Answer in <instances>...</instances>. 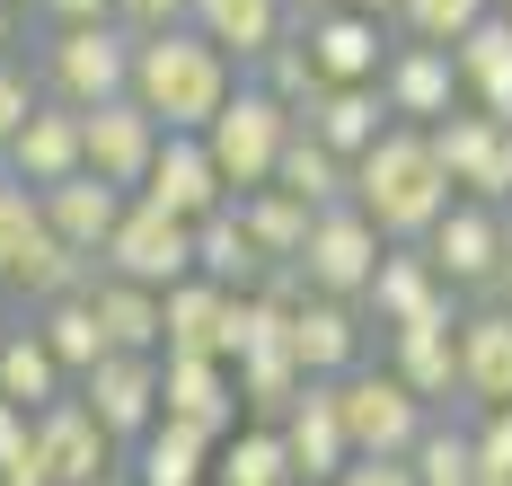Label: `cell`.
I'll list each match as a JSON object with an SVG mask.
<instances>
[{
  "label": "cell",
  "instance_id": "4fadbf2b",
  "mask_svg": "<svg viewBox=\"0 0 512 486\" xmlns=\"http://www.w3.org/2000/svg\"><path fill=\"white\" fill-rule=\"evenodd\" d=\"M301 27L309 62H318V80H380V62L398 45V27L389 18H371V9H345V0H327V9H309L292 18Z\"/></svg>",
  "mask_w": 512,
  "mask_h": 486
},
{
  "label": "cell",
  "instance_id": "9a60e30c",
  "mask_svg": "<svg viewBox=\"0 0 512 486\" xmlns=\"http://www.w3.org/2000/svg\"><path fill=\"white\" fill-rule=\"evenodd\" d=\"M380 98H389V115L398 124H442V115H460V62H451V45H415V36H398L389 45V62H380Z\"/></svg>",
  "mask_w": 512,
  "mask_h": 486
},
{
  "label": "cell",
  "instance_id": "9c48e42d",
  "mask_svg": "<svg viewBox=\"0 0 512 486\" xmlns=\"http://www.w3.org/2000/svg\"><path fill=\"white\" fill-rule=\"evenodd\" d=\"M106 274H124V283H151V292H168V283H186L195 274V221L159 213V204H124V221H115V239H106Z\"/></svg>",
  "mask_w": 512,
  "mask_h": 486
},
{
  "label": "cell",
  "instance_id": "f1b7e54d",
  "mask_svg": "<svg viewBox=\"0 0 512 486\" xmlns=\"http://www.w3.org/2000/svg\"><path fill=\"white\" fill-rule=\"evenodd\" d=\"M212 451H221V442H204V433H186V425L159 416V425L124 451V469H133V486H212Z\"/></svg>",
  "mask_w": 512,
  "mask_h": 486
},
{
  "label": "cell",
  "instance_id": "f6af8a7d",
  "mask_svg": "<svg viewBox=\"0 0 512 486\" xmlns=\"http://www.w3.org/2000/svg\"><path fill=\"white\" fill-rule=\"evenodd\" d=\"M36 18L45 27H98V18H115V0H36Z\"/></svg>",
  "mask_w": 512,
  "mask_h": 486
},
{
  "label": "cell",
  "instance_id": "d4e9b609",
  "mask_svg": "<svg viewBox=\"0 0 512 486\" xmlns=\"http://www.w3.org/2000/svg\"><path fill=\"white\" fill-rule=\"evenodd\" d=\"M283 442H292V469L301 486H327L345 460H354V433H345V407H336V380H309L283 416Z\"/></svg>",
  "mask_w": 512,
  "mask_h": 486
},
{
  "label": "cell",
  "instance_id": "5bb4252c",
  "mask_svg": "<svg viewBox=\"0 0 512 486\" xmlns=\"http://www.w3.org/2000/svg\"><path fill=\"white\" fill-rule=\"evenodd\" d=\"M380 363L407 380L424 407H442V416H451V407H468V389H460V310H451V319L389 327V336H380Z\"/></svg>",
  "mask_w": 512,
  "mask_h": 486
},
{
  "label": "cell",
  "instance_id": "ab89813d",
  "mask_svg": "<svg viewBox=\"0 0 512 486\" xmlns=\"http://www.w3.org/2000/svg\"><path fill=\"white\" fill-rule=\"evenodd\" d=\"M36 98H45V80H36V62L0 54V151H9V133L36 115Z\"/></svg>",
  "mask_w": 512,
  "mask_h": 486
},
{
  "label": "cell",
  "instance_id": "cb8c5ba5",
  "mask_svg": "<svg viewBox=\"0 0 512 486\" xmlns=\"http://www.w3.org/2000/svg\"><path fill=\"white\" fill-rule=\"evenodd\" d=\"M460 389L468 407H512V301L460 310Z\"/></svg>",
  "mask_w": 512,
  "mask_h": 486
},
{
  "label": "cell",
  "instance_id": "db71d44e",
  "mask_svg": "<svg viewBox=\"0 0 512 486\" xmlns=\"http://www.w3.org/2000/svg\"><path fill=\"white\" fill-rule=\"evenodd\" d=\"M18 9H27V18H36V0H18Z\"/></svg>",
  "mask_w": 512,
  "mask_h": 486
},
{
  "label": "cell",
  "instance_id": "8d00e7d4",
  "mask_svg": "<svg viewBox=\"0 0 512 486\" xmlns=\"http://www.w3.org/2000/svg\"><path fill=\"white\" fill-rule=\"evenodd\" d=\"M407 469H415V486H477V433L460 416H433L424 442L407 451Z\"/></svg>",
  "mask_w": 512,
  "mask_h": 486
},
{
  "label": "cell",
  "instance_id": "44dd1931",
  "mask_svg": "<svg viewBox=\"0 0 512 486\" xmlns=\"http://www.w3.org/2000/svg\"><path fill=\"white\" fill-rule=\"evenodd\" d=\"M239 301H248V292H221L212 274H186V283H168V292H159L168 354H221V363H230V345H239Z\"/></svg>",
  "mask_w": 512,
  "mask_h": 486
},
{
  "label": "cell",
  "instance_id": "ac0fdd59",
  "mask_svg": "<svg viewBox=\"0 0 512 486\" xmlns=\"http://www.w3.org/2000/svg\"><path fill=\"white\" fill-rule=\"evenodd\" d=\"M142 204H159V213H177V221H204V213L230 204V177H221L204 133H168L159 142L151 177H142Z\"/></svg>",
  "mask_w": 512,
  "mask_h": 486
},
{
  "label": "cell",
  "instance_id": "1f68e13d",
  "mask_svg": "<svg viewBox=\"0 0 512 486\" xmlns=\"http://www.w3.org/2000/svg\"><path fill=\"white\" fill-rule=\"evenodd\" d=\"M0 398H9V407H27V416L53 407V398H71V372L53 363V345L36 336V319L9 327V345H0Z\"/></svg>",
  "mask_w": 512,
  "mask_h": 486
},
{
  "label": "cell",
  "instance_id": "52a82bcc",
  "mask_svg": "<svg viewBox=\"0 0 512 486\" xmlns=\"http://www.w3.org/2000/svg\"><path fill=\"white\" fill-rule=\"evenodd\" d=\"M380 257H389L380 221L362 213V204H327V213L309 221L301 283H309V292H327V301H362V292H371V274H380Z\"/></svg>",
  "mask_w": 512,
  "mask_h": 486
},
{
  "label": "cell",
  "instance_id": "2e32d148",
  "mask_svg": "<svg viewBox=\"0 0 512 486\" xmlns=\"http://www.w3.org/2000/svg\"><path fill=\"white\" fill-rule=\"evenodd\" d=\"M292 354H301L309 380H345L354 363H371V310H362V301L301 292V301H292Z\"/></svg>",
  "mask_w": 512,
  "mask_h": 486
},
{
  "label": "cell",
  "instance_id": "7bdbcfd3",
  "mask_svg": "<svg viewBox=\"0 0 512 486\" xmlns=\"http://www.w3.org/2000/svg\"><path fill=\"white\" fill-rule=\"evenodd\" d=\"M327 486H415V469L407 460H345Z\"/></svg>",
  "mask_w": 512,
  "mask_h": 486
},
{
  "label": "cell",
  "instance_id": "4dcf8cb0",
  "mask_svg": "<svg viewBox=\"0 0 512 486\" xmlns=\"http://www.w3.org/2000/svg\"><path fill=\"white\" fill-rule=\"evenodd\" d=\"M212 486H301V469H292V442H283V425H239L221 451H212Z\"/></svg>",
  "mask_w": 512,
  "mask_h": 486
},
{
  "label": "cell",
  "instance_id": "83f0119b",
  "mask_svg": "<svg viewBox=\"0 0 512 486\" xmlns=\"http://www.w3.org/2000/svg\"><path fill=\"white\" fill-rule=\"evenodd\" d=\"M451 62H460V98H468V107L512 115V18H504V9H486L460 45H451Z\"/></svg>",
  "mask_w": 512,
  "mask_h": 486
},
{
  "label": "cell",
  "instance_id": "f546056e",
  "mask_svg": "<svg viewBox=\"0 0 512 486\" xmlns=\"http://www.w3.org/2000/svg\"><path fill=\"white\" fill-rule=\"evenodd\" d=\"M89 301H98V327H106V345H115V354H168V319H159V292H151V283L106 274Z\"/></svg>",
  "mask_w": 512,
  "mask_h": 486
},
{
  "label": "cell",
  "instance_id": "7c38bea8",
  "mask_svg": "<svg viewBox=\"0 0 512 486\" xmlns=\"http://www.w3.org/2000/svg\"><path fill=\"white\" fill-rule=\"evenodd\" d=\"M362 310H371V327L389 336V327H415V319H451L460 292H451L442 266L424 257V239H389V257H380L371 292H362Z\"/></svg>",
  "mask_w": 512,
  "mask_h": 486
},
{
  "label": "cell",
  "instance_id": "74e56055",
  "mask_svg": "<svg viewBox=\"0 0 512 486\" xmlns=\"http://www.w3.org/2000/svg\"><path fill=\"white\" fill-rule=\"evenodd\" d=\"M248 80H256V89H265V98H283V107L301 115L309 98H318V62H309V45H301V27H292V36H283V45H274V54L256 62Z\"/></svg>",
  "mask_w": 512,
  "mask_h": 486
},
{
  "label": "cell",
  "instance_id": "d590c367",
  "mask_svg": "<svg viewBox=\"0 0 512 486\" xmlns=\"http://www.w3.org/2000/svg\"><path fill=\"white\" fill-rule=\"evenodd\" d=\"M36 248H45V195L0 168V292L18 283V266H27Z\"/></svg>",
  "mask_w": 512,
  "mask_h": 486
},
{
  "label": "cell",
  "instance_id": "7dc6e473",
  "mask_svg": "<svg viewBox=\"0 0 512 486\" xmlns=\"http://www.w3.org/2000/svg\"><path fill=\"white\" fill-rule=\"evenodd\" d=\"M345 9H371V18H389V27H398V9H407V0H345Z\"/></svg>",
  "mask_w": 512,
  "mask_h": 486
},
{
  "label": "cell",
  "instance_id": "e0dca14e",
  "mask_svg": "<svg viewBox=\"0 0 512 486\" xmlns=\"http://www.w3.org/2000/svg\"><path fill=\"white\" fill-rule=\"evenodd\" d=\"M71 389H80L89 416L115 433V451H133V442L159 425V354H106L98 372H80Z\"/></svg>",
  "mask_w": 512,
  "mask_h": 486
},
{
  "label": "cell",
  "instance_id": "3957f363",
  "mask_svg": "<svg viewBox=\"0 0 512 486\" xmlns=\"http://www.w3.org/2000/svg\"><path fill=\"white\" fill-rule=\"evenodd\" d=\"M133 27L124 18H98V27H45L36 36V80L45 98H71V107H106L133 89Z\"/></svg>",
  "mask_w": 512,
  "mask_h": 486
},
{
  "label": "cell",
  "instance_id": "816d5d0a",
  "mask_svg": "<svg viewBox=\"0 0 512 486\" xmlns=\"http://www.w3.org/2000/svg\"><path fill=\"white\" fill-rule=\"evenodd\" d=\"M9 327H18V319H9V310H0V345H9Z\"/></svg>",
  "mask_w": 512,
  "mask_h": 486
},
{
  "label": "cell",
  "instance_id": "b9f144b4",
  "mask_svg": "<svg viewBox=\"0 0 512 486\" xmlns=\"http://www.w3.org/2000/svg\"><path fill=\"white\" fill-rule=\"evenodd\" d=\"M115 18H124L133 36H159V27H186L195 0H115Z\"/></svg>",
  "mask_w": 512,
  "mask_h": 486
},
{
  "label": "cell",
  "instance_id": "f35d334b",
  "mask_svg": "<svg viewBox=\"0 0 512 486\" xmlns=\"http://www.w3.org/2000/svg\"><path fill=\"white\" fill-rule=\"evenodd\" d=\"M486 9H495V0H407V9H398V36H415V45H460Z\"/></svg>",
  "mask_w": 512,
  "mask_h": 486
},
{
  "label": "cell",
  "instance_id": "d6986e66",
  "mask_svg": "<svg viewBox=\"0 0 512 486\" xmlns=\"http://www.w3.org/2000/svg\"><path fill=\"white\" fill-rule=\"evenodd\" d=\"M36 460H45L53 486H89L115 469V433L89 416V398L71 389V398H53V407H36Z\"/></svg>",
  "mask_w": 512,
  "mask_h": 486
},
{
  "label": "cell",
  "instance_id": "8992f818",
  "mask_svg": "<svg viewBox=\"0 0 512 486\" xmlns=\"http://www.w3.org/2000/svg\"><path fill=\"white\" fill-rule=\"evenodd\" d=\"M504 248H512V213L504 204H477V195H460L451 213L424 230V257L442 266V283H451L460 301H486V292H495Z\"/></svg>",
  "mask_w": 512,
  "mask_h": 486
},
{
  "label": "cell",
  "instance_id": "681fc988",
  "mask_svg": "<svg viewBox=\"0 0 512 486\" xmlns=\"http://www.w3.org/2000/svg\"><path fill=\"white\" fill-rule=\"evenodd\" d=\"M89 486H133V469H106V478H89Z\"/></svg>",
  "mask_w": 512,
  "mask_h": 486
},
{
  "label": "cell",
  "instance_id": "4316f807",
  "mask_svg": "<svg viewBox=\"0 0 512 486\" xmlns=\"http://www.w3.org/2000/svg\"><path fill=\"white\" fill-rule=\"evenodd\" d=\"M195 274H212L221 292H265V283H274L283 266H274V257H265V248L248 239L239 204H221V213L195 221Z\"/></svg>",
  "mask_w": 512,
  "mask_h": 486
},
{
  "label": "cell",
  "instance_id": "c3c4849f",
  "mask_svg": "<svg viewBox=\"0 0 512 486\" xmlns=\"http://www.w3.org/2000/svg\"><path fill=\"white\" fill-rule=\"evenodd\" d=\"M486 301H512V248H504V274H495V292Z\"/></svg>",
  "mask_w": 512,
  "mask_h": 486
},
{
  "label": "cell",
  "instance_id": "7a4b0ae2",
  "mask_svg": "<svg viewBox=\"0 0 512 486\" xmlns=\"http://www.w3.org/2000/svg\"><path fill=\"white\" fill-rule=\"evenodd\" d=\"M239 80H248V71L221 54L195 18H186V27H159V36L133 45V98H142L168 133H204L212 115L230 107Z\"/></svg>",
  "mask_w": 512,
  "mask_h": 486
},
{
  "label": "cell",
  "instance_id": "5b68a950",
  "mask_svg": "<svg viewBox=\"0 0 512 486\" xmlns=\"http://www.w3.org/2000/svg\"><path fill=\"white\" fill-rule=\"evenodd\" d=\"M301 133V115L283 107V98H265L256 80H239L230 89V107L204 124L212 160H221V177H230V195H248V186H274V160H283V142Z\"/></svg>",
  "mask_w": 512,
  "mask_h": 486
},
{
  "label": "cell",
  "instance_id": "11a10c76",
  "mask_svg": "<svg viewBox=\"0 0 512 486\" xmlns=\"http://www.w3.org/2000/svg\"><path fill=\"white\" fill-rule=\"evenodd\" d=\"M495 9H504V18H512V0H495Z\"/></svg>",
  "mask_w": 512,
  "mask_h": 486
},
{
  "label": "cell",
  "instance_id": "484cf974",
  "mask_svg": "<svg viewBox=\"0 0 512 486\" xmlns=\"http://www.w3.org/2000/svg\"><path fill=\"white\" fill-rule=\"evenodd\" d=\"M195 27H204L239 71H256V62L292 36V0H195Z\"/></svg>",
  "mask_w": 512,
  "mask_h": 486
},
{
  "label": "cell",
  "instance_id": "ba28073f",
  "mask_svg": "<svg viewBox=\"0 0 512 486\" xmlns=\"http://www.w3.org/2000/svg\"><path fill=\"white\" fill-rule=\"evenodd\" d=\"M424 133H433V151H442V168H451L460 195L512 213V115L460 107V115H442V124H424Z\"/></svg>",
  "mask_w": 512,
  "mask_h": 486
},
{
  "label": "cell",
  "instance_id": "f907efd6",
  "mask_svg": "<svg viewBox=\"0 0 512 486\" xmlns=\"http://www.w3.org/2000/svg\"><path fill=\"white\" fill-rule=\"evenodd\" d=\"M309 9H327V0H292V18H309Z\"/></svg>",
  "mask_w": 512,
  "mask_h": 486
},
{
  "label": "cell",
  "instance_id": "8fae6325",
  "mask_svg": "<svg viewBox=\"0 0 512 486\" xmlns=\"http://www.w3.org/2000/svg\"><path fill=\"white\" fill-rule=\"evenodd\" d=\"M80 142H89V168H98L106 186L142 195V177H151L159 142H168V124H159V115L124 89V98H106V107H80Z\"/></svg>",
  "mask_w": 512,
  "mask_h": 486
},
{
  "label": "cell",
  "instance_id": "7402d4cb",
  "mask_svg": "<svg viewBox=\"0 0 512 486\" xmlns=\"http://www.w3.org/2000/svg\"><path fill=\"white\" fill-rule=\"evenodd\" d=\"M389 124H398V115L380 98V80H318V98L301 107V133H318L336 160H362Z\"/></svg>",
  "mask_w": 512,
  "mask_h": 486
},
{
  "label": "cell",
  "instance_id": "bcb514c9",
  "mask_svg": "<svg viewBox=\"0 0 512 486\" xmlns=\"http://www.w3.org/2000/svg\"><path fill=\"white\" fill-rule=\"evenodd\" d=\"M18 27H27V9H18V0H0V54H18Z\"/></svg>",
  "mask_w": 512,
  "mask_h": 486
},
{
  "label": "cell",
  "instance_id": "ffe728a7",
  "mask_svg": "<svg viewBox=\"0 0 512 486\" xmlns=\"http://www.w3.org/2000/svg\"><path fill=\"white\" fill-rule=\"evenodd\" d=\"M0 168H9V177H27V186H62V177H80V168H89V142H80V107H71V98H36V115L9 133Z\"/></svg>",
  "mask_w": 512,
  "mask_h": 486
},
{
  "label": "cell",
  "instance_id": "603a6c76",
  "mask_svg": "<svg viewBox=\"0 0 512 486\" xmlns=\"http://www.w3.org/2000/svg\"><path fill=\"white\" fill-rule=\"evenodd\" d=\"M45 195V230L62 248H80V257H106V239H115V221H124V186H106L98 168H80V177H62V186H36Z\"/></svg>",
  "mask_w": 512,
  "mask_h": 486
},
{
  "label": "cell",
  "instance_id": "277c9868",
  "mask_svg": "<svg viewBox=\"0 0 512 486\" xmlns=\"http://www.w3.org/2000/svg\"><path fill=\"white\" fill-rule=\"evenodd\" d=\"M336 407H345V433H354V460H407L415 442H424V425L442 416L389 363H354V372L336 380Z\"/></svg>",
  "mask_w": 512,
  "mask_h": 486
},
{
  "label": "cell",
  "instance_id": "e575fe53",
  "mask_svg": "<svg viewBox=\"0 0 512 486\" xmlns=\"http://www.w3.org/2000/svg\"><path fill=\"white\" fill-rule=\"evenodd\" d=\"M239 204V221H248V239L274 257V266H301V248H309V204L301 195H283V186H248V195H230Z\"/></svg>",
  "mask_w": 512,
  "mask_h": 486
},
{
  "label": "cell",
  "instance_id": "f5cc1de1",
  "mask_svg": "<svg viewBox=\"0 0 512 486\" xmlns=\"http://www.w3.org/2000/svg\"><path fill=\"white\" fill-rule=\"evenodd\" d=\"M477 486H512V478H477Z\"/></svg>",
  "mask_w": 512,
  "mask_h": 486
},
{
  "label": "cell",
  "instance_id": "30bf717a",
  "mask_svg": "<svg viewBox=\"0 0 512 486\" xmlns=\"http://www.w3.org/2000/svg\"><path fill=\"white\" fill-rule=\"evenodd\" d=\"M159 416L204 433V442H230V433L248 425L239 416V380H230L221 354H159Z\"/></svg>",
  "mask_w": 512,
  "mask_h": 486
},
{
  "label": "cell",
  "instance_id": "ee69618b",
  "mask_svg": "<svg viewBox=\"0 0 512 486\" xmlns=\"http://www.w3.org/2000/svg\"><path fill=\"white\" fill-rule=\"evenodd\" d=\"M27 451H36V416L0 398V469H9V460H27Z\"/></svg>",
  "mask_w": 512,
  "mask_h": 486
},
{
  "label": "cell",
  "instance_id": "836d02e7",
  "mask_svg": "<svg viewBox=\"0 0 512 486\" xmlns=\"http://www.w3.org/2000/svg\"><path fill=\"white\" fill-rule=\"evenodd\" d=\"M36 336L53 345V363H62L71 380L98 372L106 354H115V345H106V327H98V301H89V292H71V301H36Z\"/></svg>",
  "mask_w": 512,
  "mask_h": 486
},
{
  "label": "cell",
  "instance_id": "60d3db41",
  "mask_svg": "<svg viewBox=\"0 0 512 486\" xmlns=\"http://www.w3.org/2000/svg\"><path fill=\"white\" fill-rule=\"evenodd\" d=\"M477 478H512V407H477Z\"/></svg>",
  "mask_w": 512,
  "mask_h": 486
},
{
  "label": "cell",
  "instance_id": "6da1fadb",
  "mask_svg": "<svg viewBox=\"0 0 512 486\" xmlns=\"http://www.w3.org/2000/svg\"><path fill=\"white\" fill-rule=\"evenodd\" d=\"M354 204L380 221V239H424L433 221L460 204V186H451V168H442L424 124H389L354 160Z\"/></svg>",
  "mask_w": 512,
  "mask_h": 486
},
{
  "label": "cell",
  "instance_id": "d6a6232c",
  "mask_svg": "<svg viewBox=\"0 0 512 486\" xmlns=\"http://www.w3.org/2000/svg\"><path fill=\"white\" fill-rule=\"evenodd\" d=\"M274 186H283V195H301L309 213H327V204H354V160H336L318 133H292V142H283V160H274Z\"/></svg>",
  "mask_w": 512,
  "mask_h": 486
}]
</instances>
